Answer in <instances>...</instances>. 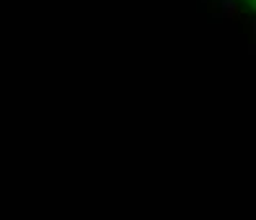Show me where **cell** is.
I'll return each instance as SVG.
<instances>
[{"label":"cell","instance_id":"cell-1","mask_svg":"<svg viewBox=\"0 0 256 220\" xmlns=\"http://www.w3.org/2000/svg\"><path fill=\"white\" fill-rule=\"evenodd\" d=\"M244 3H246V6H248V8L256 13V0H244Z\"/></svg>","mask_w":256,"mask_h":220}]
</instances>
